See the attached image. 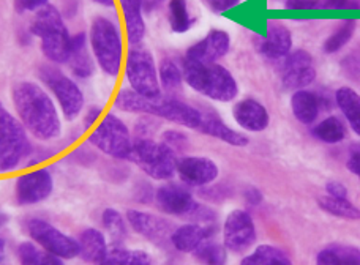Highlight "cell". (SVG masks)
Returning <instances> with one entry per match:
<instances>
[{"label":"cell","instance_id":"cell-1","mask_svg":"<svg viewBox=\"0 0 360 265\" xmlns=\"http://www.w3.org/2000/svg\"><path fill=\"white\" fill-rule=\"evenodd\" d=\"M19 122L38 141H53L62 133V120L54 100L37 82L21 81L11 90Z\"/></svg>","mask_w":360,"mask_h":265},{"label":"cell","instance_id":"cell-2","mask_svg":"<svg viewBox=\"0 0 360 265\" xmlns=\"http://www.w3.org/2000/svg\"><path fill=\"white\" fill-rule=\"evenodd\" d=\"M114 106L124 112L143 114L160 117L180 127L198 130L202 120V112L186 103L176 98H146L133 92L131 89H122L114 100Z\"/></svg>","mask_w":360,"mask_h":265},{"label":"cell","instance_id":"cell-3","mask_svg":"<svg viewBox=\"0 0 360 265\" xmlns=\"http://www.w3.org/2000/svg\"><path fill=\"white\" fill-rule=\"evenodd\" d=\"M30 32L40 38L41 53L51 63L63 65L68 62L72 35L63 22L60 11L54 5L48 4L35 13L30 22Z\"/></svg>","mask_w":360,"mask_h":265},{"label":"cell","instance_id":"cell-4","mask_svg":"<svg viewBox=\"0 0 360 265\" xmlns=\"http://www.w3.org/2000/svg\"><path fill=\"white\" fill-rule=\"evenodd\" d=\"M89 46L103 73L119 76L124 63V38L117 24L106 16H96L90 24Z\"/></svg>","mask_w":360,"mask_h":265},{"label":"cell","instance_id":"cell-5","mask_svg":"<svg viewBox=\"0 0 360 265\" xmlns=\"http://www.w3.org/2000/svg\"><path fill=\"white\" fill-rule=\"evenodd\" d=\"M184 81L205 98L229 103L239 93V86L229 70L218 63H190L184 60Z\"/></svg>","mask_w":360,"mask_h":265},{"label":"cell","instance_id":"cell-6","mask_svg":"<svg viewBox=\"0 0 360 265\" xmlns=\"http://www.w3.org/2000/svg\"><path fill=\"white\" fill-rule=\"evenodd\" d=\"M128 161H133L153 180H169L177 174L179 158L174 148L166 142H157L150 138L133 141Z\"/></svg>","mask_w":360,"mask_h":265},{"label":"cell","instance_id":"cell-7","mask_svg":"<svg viewBox=\"0 0 360 265\" xmlns=\"http://www.w3.org/2000/svg\"><path fill=\"white\" fill-rule=\"evenodd\" d=\"M125 77L133 92L146 96V98H160L162 84H160L158 68L149 51L138 46H131L125 59Z\"/></svg>","mask_w":360,"mask_h":265},{"label":"cell","instance_id":"cell-8","mask_svg":"<svg viewBox=\"0 0 360 265\" xmlns=\"http://www.w3.org/2000/svg\"><path fill=\"white\" fill-rule=\"evenodd\" d=\"M30 152L27 130L19 119L5 111L0 119V174L15 171Z\"/></svg>","mask_w":360,"mask_h":265},{"label":"cell","instance_id":"cell-9","mask_svg":"<svg viewBox=\"0 0 360 265\" xmlns=\"http://www.w3.org/2000/svg\"><path fill=\"white\" fill-rule=\"evenodd\" d=\"M38 77L53 93L63 117L67 120L78 117L84 109V93L75 79L54 65H41L38 70Z\"/></svg>","mask_w":360,"mask_h":265},{"label":"cell","instance_id":"cell-10","mask_svg":"<svg viewBox=\"0 0 360 265\" xmlns=\"http://www.w3.org/2000/svg\"><path fill=\"white\" fill-rule=\"evenodd\" d=\"M89 142L108 157L117 160H128L133 147L130 130L112 112L106 114L94 127L89 134Z\"/></svg>","mask_w":360,"mask_h":265},{"label":"cell","instance_id":"cell-11","mask_svg":"<svg viewBox=\"0 0 360 265\" xmlns=\"http://www.w3.org/2000/svg\"><path fill=\"white\" fill-rule=\"evenodd\" d=\"M25 231L38 247L49 251V253L60 257L63 261L75 259V257L79 256L78 240L57 229L49 221H44L40 218L29 219L27 224H25Z\"/></svg>","mask_w":360,"mask_h":265},{"label":"cell","instance_id":"cell-12","mask_svg":"<svg viewBox=\"0 0 360 265\" xmlns=\"http://www.w3.org/2000/svg\"><path fill=\"white\" fill-rule=\"evenodd\" d=\"M224 247L233 253H242L256 242V228L250 213L245 210L231 212L223 226Z\"/></svg>","mask_w":360,"mask_h":265},{"label":"cell","instance_id":"cell-13","mask_svg":"<svg viewBox=\"0 0 360 265\" xmlns=\"http://www.w3.org/2000/svg\"><path fill=\"white\" fill-rule=\"evenodd\" d=\"M54 188L51 172L44 167L21 174L16 180V200L21 205H34L46 200Z\"/></svg>","mask_w":360,"mask_h":265},{"label":"cell","instance_id":"cell-14","mask_svg":"<svg viewBox=\"0 0 360 265\" xmlns=\"http://www.w3.org/2000/svg\"><path fill=\"white\" fill-rule=\"evenodd\" d=\"M231 37L226 30L212 29L202 40L193 44L185 53V62L190 63H217L229 53Z\"/></svg>","mask_w":360,"mask_h":265},{"label":"cell","instance_id":"cell-15","mask_svg":"<svg viewBox=\"0 0 360 265\" xmlns=\"http://www.w3.org/2000/svg\"><path fill=\"white\" fill-rule=\"evenodd\" d=\"M316 79V68H314L313 57L307 51L299 49L289 53L283 67L281 81L288 90H304Z\"/></svg>","mask_w":360,"mask_h":265},{"label":"cell","instance_id":"cell-16","mask_svg":"<svg viewBox=\"0 0 360 265\" xmlns=\"http://www.w3.org/2000/svg\"><path fill=\"white\" fill-rule=\"evenodd\" d=\"M127 221L134 232H138L139 235H143L149 242L160 245V247L171 242V235L174 232L171 229L169 223H166L163 218L141 210H128Z\"/></svg>","mask_w":360,"mask_h":265},{"label":"cell","instance_id":"cell-17","mask_svg":"<svg viewBox=\"0 0 360 265\" xmlns=\"http://www.w3.org/2000/svg\"><path fill=\"white\" fill-rule=\"evenodd\" d=\"M177 176L186 186H205L218 177V166L207 157H184L179 160Z\"/></svg>","mask_w":360,"mask_h":265},{"label":"cell","instance_id":"cell-18","mask_svg":"<svg viewBox=\"0 0 360 265\" xmlns=\"http://www.w3.org/2000/svg\"><path fill=\"white\" fill-rule=\"evenodd\" d=\"M160 210L168 215H188L196 207L195 199L185 186L179 183H165L155 193Z\"/></svg>","mask_w":360,"mask_h":265},{"label":"cell","instance_id":"cell-19","mask_svg":"<svg viewBox=\"0 0 360 265\" xmlns=\"http://www.w3.org/2000/svg\"><path fill=\"white\" fill-rule=\"evenodd\" d=\"M256 48L266 59H286L292 48L291 32L281 24H270L267 27V34L256 41Z\"/></svg>","mask_w":360,"mask_h":265},{"label":"cell","instance_id":"cell-20","mask_svg":"<svg viewBox=\"0 0 360 265\" xmlns=\"http://www.w3.org/2000/svg\"><path fill=\"white\" fill-rule=\"evenodd\" d=\"M233 117L240 128L252 133H259L269 127V112L259 101L253 98H245L236 103L233 108Z\"/></svg>","mask_w":360,"mask_h":265},{"label":"cell","instance_id":"cell-21","mask_svg":"<svg viewBox=\"0 0 360 265\" xmlns=\"http://www.w3.org/2000/svg\"><path fill=\"white\" fill-rule=\"evenodd\" d=\"M67 63L78 79H89V77L94 76L96 62L94 59L92 51H90L87 35L84 32H78V34L72 37V49H70Z\"/></svg>","mask_w":360,"mask_h":265},{"label":"cell","instance_id":"cell-22","mask_svg":"<svg viewBox=\"0 0 360 265\" xmlns=\"http://www.w3.org/2000/svg\"><path fill=\"white\" fill-rule=\"evenodd\" d=\"M215 229L209 224L188 223L177 228L171 235V243L180 253H193L204 242H207Z\"/></svg>","mask_w":360,"mask_h":265},{"label":"cell","instance_id":"cell-23","mask_svg":"<svg viewBox=\"0 0 360 265\" xmlns=\"http://www.w3.org/2000/svg\"><path fill=\"white\" fill-rule=\"evenodd\" d=\"M202 120L199 125L198 131L205 136H212V138L220 139L226 144L233 147H245L248 144V138L245 134L237 133L233 128L224 124L223 119L214 111H201Z\"/></svg>","mask_w":360,"mask_h":265},{"label":"cell","instance_id":"cell-24","mask_svg":"<svg viewBox=\"0 0 360 265\" xmlns=\"http://www.w3.org/2000/svg\"><path fill=\"white\" fill-rule=\"evenodd\" d=\"M119 5L125 21L127 40L131 46H138L146 37L143 0H119Z\"/></svg>","mask_w":360,"mask_h":265},{"label":"cell","instance_id":"cell-25","mask_svg":"<svg viewBox=\"0 0 360 265\" xmlns=\"http://www.w3.org/2000/svg\"><path fill=\"white\" fill-rule=\"evenodd\" d=\"M79 243V257L89 264H96L108 251V242L103 232L95 228H87L82 231L81 237L78 238Z\"/></svg>","mask_w":360,"mask_h":265},{"label":"cell","instance_id":"cell-26","mask_svg":"<svg viewBox=\"0 0 360 265\" xmlns=\"http://www.w3.org/2000/svg\"><path fill=\"white\" fill-rule=\"evenodd\" d=\"M291 109L294 117L297 119L300 124L311 125L319 115V98L313 92L308 90H295L291 98Z\"/></svg>","mask_w":360,"mask_h":265},{"label":"cell","instance_id":"cell-27","mask_svg":"<svg viewBox=\"0 0 360 265\" xmlns=\"http://www.w3.org/2000/svg\"><path fill=\"white\" fill-rule=\"evenodd\" d=\"M335 101L352 131L360 136V95L351 87H342L335 92Z\"/></svg>","mask_w":360,"mask_h":265},{"label":"cell","instance_id":"cell-28","mask_svg":"<svg viewBox=\"0 0 360 265\" xmlns=\"http://www.w3.org/2000/svg\"><path fill=\"white\" fill-rule=\"evenodd\" d=\"M150 256L141 250L108 248L106 254L95 265H150Z\"/></svg>","mask_w":360,"mask_h":265},{"label":"cell","instance_id":"cell-29","mask_svg":"<svg viewBox=\"0 0 360 265\" xmlns=\"http://www.w3.org/2000/svg\"><path fill=\"white\" fill-rule=\"evenodd\" d=\"M19 265H65L63 259L38 247L35 242H24L18 248Z\"/></svg>","mask_w":360,"mask_h":265},{"label":"cell","instance_id":"cell-30","mask_svg":"<svg viewBox=\"0 0 360 265\" xmlns=\"http://www.w3.org/2000/svg\"><path fill=\"white\" fill-rule=\"evenodd\" d=\"M168 21L174 34H185L193 27L196 19L191 16L186 0H169Z\"/></svg>","mask_w":360,"mask_h":265},{"label":"cell","instance_id":"cell-31","mask_svg":"<svg viewBox=\"0 0 360 265\" xmlns=\"http://www.w3.org/2000/svg\"><path fill=\"white\" fill-rule=\"evenodd\" d=\"M318 202L321 209L327 213H330L333 216L351 219V221L360 219V210L351 202L348 198H333L327 195V196L319 198Z\"/></svg>","mask_w":360,"mask_h":265},{"label":"cell","instance_id":"cell-32","mask_svg":"<svg viewBox=\"0 0 360 265\" xmlns=\"http://www.w3.org/2000/svg\"><path fill=\"white\" fill-rule=\"evenodd\" d=\"M313 136L327 144H338L346 138V128L338 117H327L313 128Z\"/></svg>","mask_w":360,"mask_h":265},{"label":"cell","instance_id":"cell-33","mask_svg":"<svg viewBox=\"0 0 360 265\" xmlns=\"http://www.w3.org/2000/svg\"><path fill=\"white\" fill-rule=\"evenodd\" d=\"M196 259L202 265H226L228 264V250L224 245L215 242H204L201 247L193 251Z\"/></svg>","mask_w":360,"mask_h":265},{"label":"cell","instance_id":"cell-34","mask_svg":"<svg viewBox=\"0 0 360 265\" xmlns=\"http://www.w3.org/2000/svg\"><path fill=\"white\" fill-rule=\"evenodd\" d=\"M158 77L162 89L168 90V92H176L184 84V71L174 60L165 59L160 63L158 68Z\"/></svg>","mask_w":360,"mask_h":265},{"label":"cell","instance_id":"cell-35","mask_svg":"<svg viewBox=\"0 0 360 265\" xmlns=\"http://www.w3.org/2000/svg\"><path fill=\"white\" fill-rule=\"evenodd\" d=\"M356 30V22L354 21H348L340 25V27L333 32V34L327 38L323 44V51L326 54H335L340 49L345 48L346 44L349 43V40L354 35Z\"/></svg>","mask_w":360,"mask_h":265},{"label":"cell","instance_id":"cell-36","mask_svg":"<svg viewBox=\"0 0 360 265\" xmlns=\"http://www.w3.org/2000/svg\"><path fill=\"white\" fill-rule=\"evenodd\" d=\"M281 257H285V253L278 248L270 247V245H259L252 254L243 257L240 265H275Z\"/></svg>","mask_w":360,"mask_h":265},{"label":"cell","instance_id":"cell-37","mask_svg":"<svg viewBox=\"0 0 360 265\" xmlns=\"http://www.w3.org/2000/svg\"><path fill=\"white\" fill-rule=\"evenodd\" d=\"M101 221L108 234L111 235L114 242H122L127 237V226L124 218L115 209H106L101 215Z\"/></svg>","mask_w":360,"mask_h":265},{"label":"cell","instance_id":"cell-38","mask_svg":"<svg viewBox=\"0 0 360 265\" xmlns=\"http://www.w3.org/2000/svg\"><path fill=\"white\" fill-rule=\"evenodd\" d=\"M342 265H360V251L354 247H345V245H333Z\"/></svg>","mask_w":360,"mask_h":265},{"label":"cell","instance_id":"cell-39","mask_svg":"<svg viewBox=\"0 0 360 265\" xmlns=\"http://www.w3.org/2000/svg\"><path fill=\"white\" fill-rule=\"evenodd\" d=\"M342 67L345 73L351 77H360V49L354 51V53L346 56V59L342 62Z\"/></svg>","mask_w":360,"mask_h":265},{"label":"cell","instance_id":"cell-40","mask_svg":"<svg viewBox=\"0 0 360 265\" xmlns=\"http://www.w3.org/2000/svg\"><path fill=\"white\" fill-rule=\"evenodd\" d=\"M49 0H15V10L19 15H24V13H37L41 10L43 6H46Z\"/></svg>","mask_w":360,"mask_h":265},{"label":"cell","instance_id":"cell-41","mask_svg":"<svg viewBox=\"0 0 360 265\" xmlns=\"http://www.w3.org/2000/svg\"><path fill=\"white\" fill-rule=\"evenodd\" d=\"M321 5L330 10H359L360 0H324Z\"/></svg>","mask_w":360,"mask_h":265},{"label":"cell","instance_id":"cell-42","mask_svg":"<svg viewBox=\"0 0 360 265\" xmlns=\"http://www.w3.org/2000/svg\"><path fill=\"white\" fill-rule=\"evenodd\" d=\"M316 265H342L340 264V257L335 251V247H327L323 251H319L316 257Z\"/></svg>","mask_w":360,"mask_h":265},{"label":"cell","instance_id":"cell-43","mask_svg":"<svg viewBox=\"0 0 360 265\" xmlns=\"http://www.w3.org/2000/svg\"><path fill=\"white\" fill-rule=\"evenodd\" d=\"M204 2L214 13H224L239 5L240 0H204Z\"/></svg>","mask_w":360,"mask_h":265},{"label":"cell","instance_id":"cell-44","mask_svg":"<svg viewBox=\"0 0 360 265\" xmlns=\"http://www.w3.org/2000/svg\"><path fill=\"white\" fill-rule=\"evenodd\" d=\"M346 166H348V169L354 174V176L360 179V146H354L351 148Z\"/></svg>","mask_w":360,"mask_h":265},{"label":"cell","instance_id":"cell-45","mask_svg":"<svg viewBox=\"0 0 360 265\" xmlns=\"http://www.w3.org/2000/svg\"><path fill=\"white\" fill-rule=\"evenodd\" d=\"M319 5V0H286L288 10H314Z\"/></svg>","mask_w":360,"mask_h":265},{"label":"cell","instance_id":"cell-46","mask_svg":"<svg viewBox=\"0 0 360 265\" xmlns=\"http://www.w3.org/2000/svg\"><path fill=\"white\" fill-rule=\"evenodd\" d=\"M101 117V108L98 106H90L87 109V112L84 115V128L86 130H90V128L96 125V122Z\"/></svg>","mask_w":360,"mask_h":265},{"label":"cell","instance_id":"cell-47","mask_svg":"<svg viewBox=\"0 0 360 265\" xmlns=\"http://www.w3.org/2000/svg\"><path fill=\"white\" fill-rule=\"evenodd\" d=\"M326 191L327 195L333 198H348V190L340 182H329L326 186Z\"/></svg>","mask_w":360,"mask_h":265},{"label":"cell","instance_id":"cell-48","mask_svg":"<svg viewBox=\"0 0 360 265\" xmlns=\"http://www.w3.org/2000/svg\"><path fill=\"white\" fill-rule=\"evenodd\" d=\"M165 142L169 147L174 148L176 146H184L185 142H186V138H185L182 133H179V131H166Z\"/></svg>","mask_w":360,"mask_h":265},{"label":"cell","instance_id":"cell-49","mask_svg":"<svg viewBox=\"0 0 360 265\" xmlns=\"http://www.w3.org/2000/svg\"><path fill=\"white\" fill-rule=\"evenodd\" d=\"M245 198H247L248 202H252V204H258V202H261V199H262L261 193L258 190H255V188L247 190Z\"/></svg>","mask_w":360,"mask_h":265},{"label":"cell","instance_id":"cell-50","mask_svg":"<svg viewBox=\"0 0 360 265\" xmlns=\"http://www.w3.org/2000/svg\"><path fill=\"white\" fill-rule=\"evenodd\" d=\"M163 0H143V5H144V10L146 11H152L153 8H157V6L162 4Z\"/></svg>","mask_w":360,"mask_h":265},{"label":"cell","instance_id":"cell-51","mask_svg":"<svg viewBox=\"0 0 360 265\" xmlns=\"http://www.w3.org/2000/svg\"><path fill=\"white\" fill-rule=\"evenodd\" d=\"M94 4L103 6V8H114L115 0H92Z\"/></svg>","mask_w":360,"mask_h":265},{"label":"cell","instance_id":"cell-52","mask_svg":"<svg viewBox=\"0 0 360 265\" xmlns=\"http://www.w3.org/2000/svg\"><path fill=\"white\" fill-rule=\"evenodd\" d=\"M6 223H8V215L0 210V229H2Z\"/></svg>","mask_w":360,"mask_h":265},{"label":"cell","instance_id":"cell-53","mask_svg":"<svg viewBox=\"0 0 360 265\" xmlns=\"http://www.w3.org/2000/svg\"><path fill=\"white\" fill-rule=\"evenodd\" d=\"M5 257V240L4 238H0V262L4 261Z\"/></svg>","mask_w":360,"mask_h":265},{"label":"cell","instance_id":"cell-54","mask_svg":"<svg viewBox=\"0 0 360 265\" xmlns=\"http://www.w3.org/2000/svg\"><path fill=\"white\" fill-rule=\"evenodd\" d=\"M275 265H292V264L289 262V259H288V257L285 256V257H281V259H280L278 262H276Z\"/></svg>","mask_w":360,"mask_h":265},{"label":"cell","instance_id":"cell-55","mask_svg":"<svg viewBox=\"0 0 360 265\" xmlns=\"http://www.w3.org/2000/svg\"><path fill=\"white\" fill-rule=\"evenodd\" d=\"M6 111V109L4 108V105H2V103H0V119H2V115H4V112Z\"/></svg>","mask_w":360,"mask_h":265}]
</instances>
